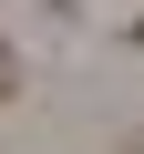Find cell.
<instances>
[{
    "label": "cell",
    "mask_w": 144,
    "mask_h": 154,
    "mask_svg": "<svg viewBox=\"0 0 144 154\" xmlns=\"http://www.w3.org/2000/svg\"><path fill=\"white\" fill-rule=\"evenodd\" d=\"M11 82H21V62H11V51H0V93H11Z\"/></svg>",
    "instance_id": "1"
}]
</instances>
